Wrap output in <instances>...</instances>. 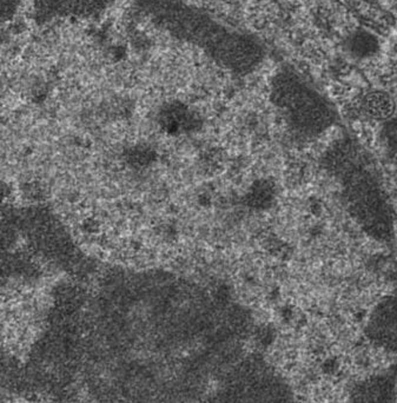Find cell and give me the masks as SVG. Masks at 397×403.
<instances>
[{"label":"cell","instance_id":"6da1fadb","mask_svg":"<svg viewBox=\"0 0 397 403\" xmlns=\"http://www.w3.org/2000/svg\"><path fill=\"white\" fill-rule=\"evenodd\" d=\"M321 168L343 208L372 241L390 243L395 237V212L378 165L362 143L342 135L323 151Z\"/></svg>","mask_w":397,"mask_h":403},{"label":"cell","instance_id":"7a4b0ae2","mask_svg":"<svg viewBox=\"0 0 397 403\" xmlns=\"http://www.w3.org/2000/svg\"><path fill=\"white\" fill-rule=\"evenodd\" d=\"M135 6L157 29L226 71L249 75L264 61L265 49L257 37L229 28L183 0H135Z\"/></svg>","mask_w":397,"mask_h":403},{"label":"cell","instance_id":"3957f363","mask_svg":"<svg viewBox=\"0 0 397 403\" xmlns=\"http://www.w3.org/2000/svg\"><path fill=\"white\" fill-rule=\"evenodd\" d=\"M270 101L289 132L299 141L319 138L338 121L335 105L324 93L290 66L273 75Z\"/></svg>","mask_w":397,"mask_h":403},{"label":"cell","instance_id":"5b68a950","mask_svg":"<svg viewBox=\"0 0 397 403\" xmlns=\"http://www.w3.org/2000/svg\"><path fill=\"white\" fill-rule=\"evenodd\" d=\"M363 111L369 118L375 121H390L395 112V103L388 93L372 91L362 102Z\"/></svg>","mask_w":397,"mask_h":403},{"label":"cell","instance_id":"ba28073f","mask_svg":"<svg viewBox=\"0 0 397 403\" xmlns=\"http://www.w3.org/2000/svg\"><path fill=\"white\" fill-rule=\"evenodd\" d=\"M17 3L18 0H2V18H4V21L13 16V11L18 8Z\"/></svg>","mask_w":397,"mask_h":403},{"label":"cell","instance_id":"52a82bcc","mask_svg":"<svg viewBox=\"0 0 397 403\" xmlns=\"http://www.w3.org/2000/svg\"><path fill=\"white\" fill-rule=\"evenodd\" d=\"M383 138L388 146L397 150V118H391L383 128Z\"/></svg>","mask_w":397,"mask_h":403},{"label":"cell","instance_id":"277c9868","mask_svg":"<svg viewBox=\"0 0 397 403\" xmlns=\"http://www.w3.org/2000/svg\"><path fill=\"white\" fill-rule=\"evenodd\" d=\"M116 0H31L33 16L39 24L57 19L95 18L115 4Z\"/></svg>","mask_w":397,"mask_h":403},{"label":"cell","instance_id":"8992f818","mask_svg":"<svg viewBox=\"0 0 397 403\" xmlns=\"http://www.w3.org/2000/svg\"><path fill=\"white\" fill-rule=\"evenodd\" d=\"M346 46L350 53L357 58H369L376 55L377 50L379 48L378 39L372 33L364 30L355 31L348 38Z\"/></svg>","mask_w":397,"mask_h":403}]
</instances>
